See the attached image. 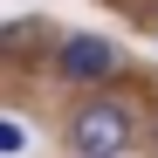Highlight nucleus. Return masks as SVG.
<instances>
[{
    "mask_svg": "<svg viewBox=\"0 0 158 158\" xmlns=\"http://www.w3.org/2000/svg\"><path fill=\"white\" fill-rule=\"evenodd\" d=\"M117 48L103 41V35H69L62 48H55V69H62V83H83V89H96V83H110L117 76Z\"/></svg>",
    "mask_w": 158,
    "mask_h": 158,
    "instance_id": "obj_2",
    "label": "nucleus"
},
{
    "mask_svg": "<svg viewBox=\"0 0 158 158\" xmlns=\"http://www.w3.org/2000/svg\"><path fill=\"white\" fill-rule=\"evenodd\" d=\"M124 144H131V103L89 96L69 110V151L76 158H124Z\"/></svg>",
    "mask_w": 158,
    "mask_h": 158,
    "instance_id": "obj_1",
    "label": "nucleus"
},
{
    "mask_svg": "<svg viewBox=\"0 0 158 158\" xmlns=\"http://www.w3.org/2000/svg\"><path fill=\"white\" fill-rule=\"evenodd\" d=\"M41 48V21L28 14V21H7V28H0V55H14V62H28Z\"/></svg>",
    "mask_w": 158,
    "mask_h": 158,
    "instance_id": "obj_3",
    "label": "nucleus"
},
{
    "mask_svg": "<svg viewBox=\"0 0 158 158\" xmlns=\"http://www.w3.org/2000/svg\"><path fill=\"white\" fill-rule=\"evenodd\" d=\"M28 144V131H21V117H0V151H21Z\"/></svg>",
    "mask_w": 158,
    "mask_h": 158,
    "instance_id": "obj_4",
    "label": "nucleus"
}]
</instances>
